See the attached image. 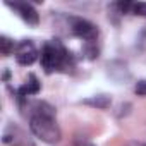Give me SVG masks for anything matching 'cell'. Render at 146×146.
I'll return each mask as SVG.
<instances>
[{"mask_svg":"<svg viewBox=\"0 0 146 146\" xmlns=\"http://www.w3.org/2000/svg\"><path fill=\"white\" fill-rule=\"evenodd\" d=\"M74 146H96V144H93V143L88 141L86 137H76V139H74Z\"/></svg>","mask_w":146,"mask_h":146,"instance_id":"obj_11","label":"cell"},{"mask_svg":"<svg viewBox=\"0 0 146 146\" xmlns=\"http://www.w3.org/2000/svg\"><path fill=\"white\" fill-rule=\"evenodd\" d=\"M127 146H146V143H139V141H129Z\"/></svg>","mask_w":146,"mask_h":146,"instance_id":"obj_12","label":"cell"},{"mask_svg":"<svg viewBox=\"0 0 146 146\" xmlns=\"http://www.w3.org/2000/svg\"><path fill=\"white\" fill-rule=\"evenodd\" d=\"M136 95L137 96H146V79H141L136 83V88H134Z\"/></svg>","mask_w":146,"mask_h":146,"instance_id":"obj_10","label":"cell"},{"mask_svg":"<svg viewBox=\"0 0 146 146\" xmlns=\"http://www.w3.org/2000/svg\"><path fill=\"white\" fill-rule=\"evenodd\" d=\"M16 43L11 40V38H7V36H0V52H2V55H11L12 52H16Z\"/></svg>","mask_w":146,"mask_h":146,"instance_id":"obj_8","label":"cell"},{"mask_svg":"<svg viewBox=\"0 0 146 146\" xmlns=\"http://www.w3.org/2000/svg\"><path fill=\"white\" fill-rule=\"evenodd\" d=\"M14 55L19 65H31L38 58V50L31 40H23L21 43H17Z\"/></svg>","mask_w":146,"mask_h":146,"instance_id":"obj_4","label":"cell"},{"mask_svg":"<svg viewBox=\"0 0 146 146\" xmlns=\"http://www.w3.org/2000/svg\"><path fill=\"white\" fill-rule=\"evenodd\" d=\"M38 93H40V81L36 79L35 74H31L29 79H28V83L23 84V86L19 88V91H17V98H19V102H23L26 96H29V95H38Z\"/></svg>","mask_w":146,"mask_h":146,"instance_id":"obj_6","label":"cell"},{"mask_svg":"<svg viewBox=\"0 0 146 146\" xmlns=\"http://www.w3.org/2000/svg\"><path fill=\"white\" fill-rule=\"evenodd\" d=\"M131 12H132V14H139V16H146V4H143V2L132 4Z\"/></svg>","mask_w":146,"mask_h":146,"instance_id":"obj_9","label":"cell"},{"mask_svg":"<svg viewBox=\"0 0 146 146\" xmlns=\"http://www.w3.org/2000/svg\"><path fill=\"white\" fill-rule=\"evenodd\" d=\"M5 5L7 7H11V9H14L19 16H21V19L24 21V23H28V24H31V26H36L38 23H40V17H38V12H36V9L29 4V2H5Z\"/></svg>","mask_w":146,"mask_h":146,"instance_id":"obj_5","label":"cell"},{"mask_svg":"<svg viewBox=\"0 0 146 146\" xmlns=\"http://www.w3.org/2000/svg\"><path fill=\"white\" fill-rule=\"evenodd\" d=\"M84 105H90V107H95V108H108L112 105V98L108 95H96V96H91L88 100L83 102Z\"/></svg>","mask_w":146,"mask_h":146,"instance_id":"obj_7","label":"cell"},{"mask_svg":"<svg viewBox=\"0 0 146 146\" xmlns=\"http://www.w3.org/2000/svg\"><path fill=\"white\" fill-rule=\"evenodd\" d=\"M31 132L46 144H57L62 137L60 127L55 120V108L46 102H36L29 115Z\"/></svg>","mask_w":146,"mask_h":146,"instance_id":"obj_1","label":"cell"},{"mask_svg":"<svg viewBox=\"0 0 146 146\" xmlns=\"http://www.w3.org/2000/svg\"><path fill=\"white\" fill-rule=\"evenodd\" d=\"M70 64V53L67 52V48L58 41V40H52L46 41L41 48V67L45 69L46 74L57 70H64L67 65Z\"/></svg>","mask_w":146,"mask_h":146,"instance_id":"obj_2","label":"cell"},{"mask_svg":"<svg viewBox=\"0 0 146 146\" xmlns=\"http://www.w3.org/2000/svg\"><path fill=\"white\" fill-rule=\"evenodd\" d=\"M69 31L88 43H93L98 38V28L83 17H69Z\"/></svg>","mask_w":146,"mask_h":146,"instance_id":"obj_3","label":"cell"}]
</instances>
